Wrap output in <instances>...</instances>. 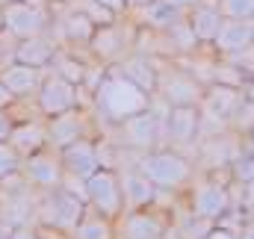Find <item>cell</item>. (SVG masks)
Here are the masks:
<instances>
[{"label": "cell", "mask_w": 254, "mask_h": 239, "mask_svg": "<svg viewBox=\"0 0 254 239\" xmlns=\"http://www.w3.org/2000/svg\"><path fill=\"white\" fill-rule=\"evenodd\" d=\"M151 101H154L151 92H145L142 86L127 80L119 68H110L107 77L101 80V86L95 89V116H101L107 124L116 127L130 116L148 110Z\"/></svg>", "instance_id": "cell-1"}, {"label": "cell", "mask_w": 254, "mask_h": 239, "mask_svg": "<svg viewBox=\"0 0 254 239\" xmlns=\"http://www.w3.org/2000/svg\"><path fill=\"white\" fill-rule=\"evenodd\" d=\"M136 166L145 178L151 180L157 189L163 192H181L184 186H190L192 180L198 178L195 160L184 157V151L175 148H154L136 157Z\"/></svg>", "instance_id": "cell-2"}, {"label": "cell", "mask_w": 254, "mask_h": 239, "mask_svg": "<svg viewBox=\"0 0 254 239\" xmlns=\"http://www.w3.org/2000/svg\"><path fill=\"white\" fill-rule=\"evenodd\" d=\"M89 204L74 195L71 189L57 186V189H42L39 195V210H36V228L39 231H54V234H74L80 219L86 216Z\"/></svg>", "instance_id": "cell-3"}, {"label": "cell", "mask_w": 254, "mask_h": 239, "mask_svg": "<svg viewBox=\"0 0 254 239\" xmlns=\"http://www.w3.org/2000/svg\"><path fill=\"white\" fill-rule=\"evenodd\" d=\"M234 210H243V207H237V195L231 192V186H228L225 178H216L213 172H207L204 178H195L190 183V213L192 216L219 222L222 216H228Z\"/></svg>", "instance_id": "cell-4"}, {"label": "cell", "mask_w": 254, "mask_h": 239, "mask_svg": "<svg viewBox=\"0 0 254 239\" xmlns=\"http://www.w3.org/2000/svg\"><path fill=\"white\" fill-rule=\"evenodd\" d=\"M166 62H157V92L166 107H198L204 98V83L175 62V68H163Z\"/></svg>", "instance_id": "cell-5"}, {"label": "cell", "mask_w": 254, "mask_h": 239, "mask_svg": "<svg viewBox=\"0 0 254 239\" xmlns=\"http://www.w3.org/2000/svg\"><path fill=\"white\" fill-rule=\"evenodd\" d=\"M113 130H116L113 142L119 148L133 151V154H145V151H154V148L163 145V119H160V113L154 107H148V110L125 119L122 124H116Z\"/></svg>", "instance_id": "cell-6"}, {"label": "cell", "mask_w": 254, "mask_h": 239, "mask_svg": "<svg viewBox=\"0 0 254 239\" xmlns=\"http://www.w3.org/2000/svg\"><path fill=\"white\" fill-rule=\"evenodd\" d=\"M54 27V6H36L30 0H15L3 6V33L15 42L45 36Z\"/></svg>", "instance_id": "cell-7"}, {"label": "cell", "mask_w": 254, "mask_h": 239, "mask_svg": "<svg viewBox=\"0 0 254 239\" xmlns=\"http://www.w3.org/2000/svg\"><path fill=\"white\" fill-rule=\"evenodd\" d=\"M136 24H127L125 15L116 21V24H107V27H98V33L92 36L89 42V54L92 60L104 62L107 68L119 65V62L130 57L136 51Z\"/></svg>", "instance_id": "cell-8"}, {"label": "cell", "mask_w": 254, "mask_h": 239, "mask_svg": "<svg viewBox=\"0 0 254 239\" xmlns=\"http://www.w3.org/2000/svg\"><path fill=\"white\" fill-rule=\"evenodd\" d=\"M86 204L113 222L125 213L122 180H119L116 169H98L92 178H86Z\"/></svg>", "instance_id": "cell-9"}, {"label": "cell", "mask_w": 254, "mask_h": 239, "mask_svg": "<svg viewBox=\"0 0 254 239\" xmlns=\"http://www.w3.org/2000/svg\"><path fill=\"white\" fill-rule=\"evenodd\" d=\"M201 133V110L198 107H169L163 119V142L175 151L195 148Z\"/></svg>", "instance_id": "cell-10"}, {"label": "cell", "mask_w": 254, "mask_h": 239, "mask_svg": "<svg viewBox=\"0 0 254 239\" xmlns=\"http://www.w3.org/2000/svg\"><path fill=\"white\" fill-rule=\"evenodd\" d=\"M89 113H95V110L77 107V110H68V113H60V116L45 119V124H48V145L57 148V151H63L65 145L92 136V124H95V121H92Z\"/></svg>", "instance_id": "cell-11"}, {"label": "cell", "mask_w": 254, "mask_h": 239, "mask_svg": "<svg viewBox=\"0 0 254 239\" xmlns=\"http://www.w3.org/2000/svg\"><path fill=\"white\" fill-rule=\"evenodd\" d=\"M169 231V219L160 210L142 207V210H125L116 219V234L119 239H163Z\"/></svg>", "instance_id": "cell-12"}, {"label": "cell", "mask_w": 254, "mask_h": 239, "mask_svg": "<svg viewBox=\"0 0 254 239\" xmlns=\"http://www.w3.org/2000/svg\"><path fill=\"white\" fill-rule=\"evenodd\" d=\"M21 175L30 180L36 189H57L63 186L65 180V169H63V157L57 148H42L30 157L21 160Z\"/></svg>", "instance_id": "cell-13"}, {"label": "cell", "mask_w": 254, "mask_h": 239, "mask_svg": "<svg viewBox=\"0 0 254 239\" xmlns=\"http://www.w3.org/2000/svg\"><path fill=\"white\" fill-rule=\"evenodd\" d=\"M36 107H39V113L45 119L68 113V110H77L80 107V86L68 83L60 74H48L42 89L36 92Z\"/></svg>", "instance_id": "cell-14"}, {"label": "cell", "mask_w": 254, "mask_h": 239, "mask_svg": "<svg viewBox=\"0 0 254 239\" xmlns=\"http://www.w3.org/2000/svg\"><path fill=\"white\" fill-rule=\"evenodd\" d=\"M48 74H51V68H36V65H27V62H18V60H12L9 65L0 68L3 86H6L18 101L36 98V92L42 89V83H45Z\"/></svg>", "instance_id": "cell-15"}, {"label": "cell", "mask_w": 254, "mask_h": 239, "mask_svg": "<svg viewBox=\"0 0 254 239\" xmlns=\"http://www.w3.org/2000/svg\"><path fill=\"white\" fill-rule=\"evenodd\" d=\"M51 33H54V39H57L63 48L65 45H86V48H89L92 36L98 33V24H95L83 9L71 6L65 15H54V27H51Z\"/></svg>", "instance_id": "cell-16"}, {"label": "cell", "mask_w": 254, "mask_h": 239, "mask_svg": "<svg viewBox=\"0 0 254 239\" xmlns=\"http://www.w3.org/2000/svg\"><path fill=\"white\" fill-rule=\"evenodd\" d=\"M63 157V169L68 178H92L98 169H101V157H98V139L95 136H86L80 142H71L60 151Z\"/></svg>", "instance_id": "cell-17"}, {"label": "cell", "mask_w": 254, "mask_h": 239, "mask_svg": "<svg viewBox=\"0 0 254 239\" xmlns=\"http://www.w3.org/2000/svg\"><path fill=\"white\" fill-rule=\"evenodd\" d=\"M254 45V21H234V18H225L216 39H213V51L216 57H234L246 48Z\"/></svg>", "instance_id": "cell-18"}, {"label": "cell", "mask_w": 254, "mask_h": 239, "mask_svg": "<svg viewBox=\"0 0 254 239\" xmlns=\"http://www.w3.org/2000/svg\"><path fill=\"white\" fill-rule=\"evenodd\" d=\"M116 172H119V180H122L125 210L154 207V201H157V186L145 178L142 172H139V166H136V169H127V166H122V169H116Z\"/></svg>", "instance_id": "cell-19"}, {"label": "cell", "mask_w": 254, "mask_h": 239, "mask_svg": "<svg viewBox=\"0 0 254 239\" xmlns=\"http://www.w3.org/2000/svg\"><path fill=\"white\" fill-rule=\"evenodd\" d=\"M60 51H63V45L54 39V33H45V36H33V39L15 42L12 57H15L18 62L36 65V68H51V62L57 60Z\"/></svg>", "instance_id": "cell-20"}, {"label": "cell", "mask_w": 254, "mask_h": 239, "mask_svg": "<svg viewBox=\"0 0 254 239\" xmlns=\"http://www.w3.org/2000/svg\"><path fill=\"white\" fill-rule=\"evenodd\" d=\"M9 145L21 154L30 157L42 148H48V124L45 119H27V121H15V130L9 136Z\"/></svg>", "instance_id": "cell-21"}, {"label": "cell", "mask_w": 254, "mask_h": 239, "mask_svg": "<svg viewBox=\"0 0 254 239\" xmlns=\"http://www.w3.org/2000/svg\"><path fill=\"white\" fill-rule=\"evenodd\" d=\"M187 21H190L192 33H195V39L201 42V45H213V39H216V33H219V27H222V12H219V6L216 3H195L190 12H187Z\"/></svg>", "instance_id": "cell-22"}, {"label": "cell", "mask_w": 254, "mask_h": 239, "mask_svg": "<svg viewBox=\"0 0 254 239\" xmlns=\"http://www.w3.org/2000/svg\"><path fill=\"white\" fill-rule=\"evenodd\" d=\"M113 68H119L127 80H133L145 92H151V95L157 92V60L154 57H145V54L133 51L130 57H125V60L119 62V65H113Z\"/></svg>", "instance_id": "cell-23"}, {"label": "cell", "mask_w": 254, "mask_h": 239, "mask_svg": "<svg viewBox=\"0 0 254 239\" xmlns=\"http://www.w3.org/2000/svg\"><path fill=\"white\" fill-rule=\"evenodd\" d=\"M130 15H136V18L142 21V27L157 30V33H166L169 27H175V24H181V21L187 18L184 9H175V6H169V3H163V0H151L148 6H142V9H136V12H130Z\"/></svg>", "instance_id": "cell-24"}, {"label": "cell", "mask_w": 254, "mask_h": 239, "mask_svg": "<svg viewBox=\"0 0 254 239\" xmlns=\"http://www.w3.org/2000/svg\"><path fill=\"white\" fill-rule=\"evenodd\" d=\"M71 239H119L116 234V222L113 219H107V216H101L98 210H86V216L80 219V225H77V231L71 234Z\"/></svg>", "instance_id": "cell-25"}, {"label": "cell", "mask_w": 254, "mask_h": 239, "mask_svg": "<svg viewBox=\"0 0 254 239\" xmlns=\"http://www.w3.org/2000/svg\"><path fill=\"white\" fill-rule=\"evenodd\" d=\"M86 71H89V62L83 57H77L74 51H65V48L57 54V60L51 62V74H60V77H65L74 86H83Z\"/></svg>", "instance_id": "cell-26"}, {"label": "cell", "mask_w": 254, "mask_h": 239, "mask_svg": "<svg viewBox=\"0 0 254 239\" xmlns=\"http://www.w3.org/2000/svg\"><path fill=\"white\" fill-rule=\"evenodd\" d=\"M74 6H77V9H83V12H86V15H89V18H92L98 27L116 24V21L122 18L119 12H113L110 6H104V3H98V0H74Z\"/></svg>", "instance_id": "cell-27"}, {"label": "cell", "mask_w": 254, "mask_h": 239, "mask_svg": "<svg viewBox=\"0 0 254 239\" xmlns=\"http://www.w3.org/2000/svg\"><path fill=\"white\" fill-rule=\"evenodd\" d=\"M231 130L240 133L243 139L254 136V101L252 98H246V101L240 104V110L234 113V119H231Z\"/></svg>", "instance_id": "cell-28"}, {"label": "cell", "mask_w": 254, "mask_h": 239, "mask_svg": "<svg viewBox=\"0 0 254 239\" xmlns=\"http://www.w3.org/2000/svg\"><path fill=\"white\" fill-rule=\"evenodd\" d=\"M222 18L234 21H254V0H216Z\"/></svg>", "instance_id": "cell-29"}, {"label": "cell", "mask_w": 254, "mask_h": 239, "mask_svg": "<svg viewBox=\"0 0 254 239\" xmlns=\"http://www.w3.org/2000/svg\"><path fill=\"white\" fill-rule=\"evenodd\" d=\"M228 172H231V180H234V183H240V186L249 183V180L254 178V148H243V154L231 163Z\"/></svg>", "instance_id": "cell-30"}, {"label": "cell", "mask_w": 254, "mask_h": 239, "mask_svg": "<svg viewBox=\"0 0 254 239\" xmlns=\"http://www.w3.org/2000/svg\"><path fill=\"white\" fill-rule=\"evenodd\" d=\"M21 154L9 145V142H0V180L3 178H9L12 172H18L21 169Z\"/></svg>", "instance_id": "cell-31"}, {"label": "cell", "mask_w": 254, "mask_h": 239, "mask_svg": "<svg viewBox=\"0 0 254 239\" xmlns=\"http://www.w3.org/2000/svg\"><path fill=\"white\" fill-rule=\"evenodd\" d=\"M6 239H42V231L36 225H18L6 231Z\"/></svg>", "instance_id": "cell-32"}, {"label": "cell", "mask_w": 254, "mask_h": 239, "mask_svg": "<svg viewBox=\"0 0 254 239\" xmlns=\"http://www.w3.org/2000/svg\"><path fill=\"white\" fill-rule=\"evenodd\" d=\"M12 130H15V116H12V110H0V142H9Z\"/></svg>", "instance_id": "cell-33"}, {"label": "cell", "mask_w": 254, "mask_h": 239, "mask_svg": "<svg viewBox=\"0 0 254 239\" xmlns=\"http://www.w3.org/2000/svg\"><path fill=\"white\" fill-rule=\"evenodd\" d=\"M240 207L246 213H254V178L249 183H243V189H240Z\"/></svg>", "instance_id": "cell-34"}, {"label": "cell", "mask_w": 254, "mask_h": 239, "mask_svg": "<svg viewBox=\"0 0 254 239\" xmlns=\"http://www.w3.org/2000/svg\"><path fill=\"white\" fill-rule=\"evenodd\" d=\"M204 239H240V234H237V231H231V228L213 225V228H210V234H207Z\"/></svg>", "instance_id": "cell-35"}, {"label": "cell", "mask_w": 254, "mask_h": 239, "mask_svg": "<svg viewBox=\"0 0 254 239\" xmlns=\"http://www.w3.org/2000/svg\"><path fill=\"white\" fill-rule=\"evenodd\" d=\"M15 101H18V98H15V95H12V92L3 86V80H0V110H9V107H15Z\"/></svg>", "instance_id": "cell-36"}, {"label": "cell", "mask_w": 254, "mask_h": 239, "mask_svg": "<svg viewBox=\"0 0 254 239\" xmlns=\"http://www.w3.org/2000/svg\"><path fill=\"white\" fill-rule=\"evenodd\" d=\"M98 3L110 6V9H113V12H119V15H127V0H98Z\"/></svg>", "instance_id": "cell-37"}, {"label": "cell", "mask_w": 254, "mask_h": 239, "mask_svg": "<svg viewBox=\"0 0 254 239\" xmlns=\"http://www.w3.org/2000/svg\"><path fill=\"white\" fill-rule=\"evenodd\" d=\"M163 3H169V6H175V9H184V12H190L195 3H201V0H163Z\"/></svg>", "instance_id": "cell-38"}, {"label": "cell", "mask_w": 254, "mask_h": 239, "mask_svg": "<svg viewBox=\"0 0 254 239\" xmlns=\"http://www.w3.org/2000/svg\"><path fill=\"white\" fill-rule=\"evenodd\" d=\"M151 0H127V12H136V9H142V6H148Z\"/></svg>", "instance_id": "cell-39"}, {"label": "cell", "mask_w": 254, "mask_h": 239, "mask_svg": "<svg viewBox=\"0 0 254 239\" xmlns=\"http://www.w3.org/2000/svg\"><path fill=\"white\" fill-rule=\"evenodd\" d=\"M246 92H249V98H252V101H254V77H252V80H249V89H246Z\"/></svg>", "instance_id": "cell-40"}, {"label": "cell", "mask_w": 254, "mask_h": 239, "mask_svg": "<svg viewBox=\"0 0 254 239\" xmlns=\"http://www.w3.org/2000/svg\"><path fill=\"white\" fill-rule=\"evenodd\" d=\"M6 231H9V228H6V225L0 222V239H6Z\"/></svg>", "instance_id": "cell-41"}, {"label": "cell", "mask_w": 254, "mask_h": 239, "mask_svg": "<svg viewBox=\"0 0 254 239\" xmlns=\"http://www.w3.org/2000/svg\"><path fill=\"white\" fill-rule=\"evenodd\" d=\"M9 3H15V0H0V6H9Z\"/></svg>", "instance_id": "cell-42"}, {"label": "cell", "mask_w": 254, "mask_h": 239, "mask_svg": "<svg viewBox=\"0 0 254 239\" xmlns=\"http://www.w3.org/2000/svg\"><path fill=\"white\" fill-rule=\"evenodd\" d=\"M60 3H63V0H51V6H60Z\"/></svg>", "instance_id": "cell-43"}, {"label": "cell", "mask_w": 254, "mask_h": 239, "mask_svg": "<svg viewBox=\"0 0 254 239\" xmlns=\"http://www.w3.org/2000/svg\"><path fill=\"white\" fill-rule=\"evenodd\" d=\"M0 36H3V33H0Z\"/></svg>", "instance_id": "cell-44"}, {"label": "cell", "mask_w": 254, "mask_h": 239, "mask_svg": "<svg viewBox=\"0 0 254 239\" xmlns=\"http://www.w3.org/2000/svg\"><path fill=\"white\" fill-rule=\"evenodd\" d=\"M42 239H45V237H42Z\"/></svg>", "instance_id": "cell-45"}]
</instances>
